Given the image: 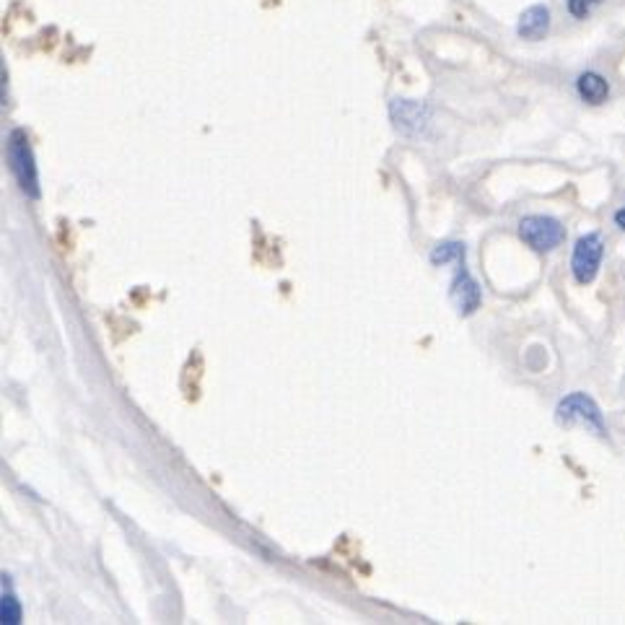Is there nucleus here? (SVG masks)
I'll return each instance as SVG.
<instances>
[{"instance_id": "obj_1", "label": "nucleus", "mask_w": 625, "mask_h": 625, "mask_svg": "<svg viewBox=\"0 0 625 625\" xmlns=\"http://www.w3.org/2000/svg\"><path fill=\"white\" fill-rule=\"evenodd\" d=\"M6 161L8 169H11L13 179L19 190L24 192L26 198L37 200L42 195L39 190V172H37V161H34V151L32 143H29V135L26 130L13 128L6 138Z\"/></svg>"}, {"instance_id": "obj_2", "label": "nucleus", "mask_w": 625, "mask_h": 625, "mask_svg": "<svg viewBox=\"0 0 625 625\" xmlns=\"http://www.w3.org/2000/svg\"><path fill=\"white\" fill-rule=\"evenodd\" d=\"M555 421L561 423V426H574V423H584L587 428H592L594 434L607 436V426H605V418H602V410L600 405L592 400L589 395L584 392H574V395L563 397L558 402V408H555Z\"/></svg>"}, {"instance_id": "obj_3", "label": "nucleus", "mask_w": 625, "mask_h": 625, "mask_svg": "<svg viewBox=\"0 0 625 625\" xmlns=\"http://www.w3.org/2000/svg\"><path fill=\"white\" fill-rule=\"evenodd\" d=\"M602 257H605V242H602L600 231L579 236V242L574 244V255H571V273L579 286H589L597 278Z\"/></svg>"}, {"instance_id": "obj_4", "label": "nucleus", "mask_w": 625, "mask_h": 625, "mask_svg": "<svg viewBox=\"0 0 625 625\" xmlns=\"http://www.w3.org/2000/svg\"><path fill=\"white\" fill-rule=\"evenodd\" d=\"M519 236L535 252H553L566 242V226L553 216H527L519 221Z\"/></svg>"}, {"instance_id": "obj_5", "label": "nucleus", "mask_w": 625, "mask_h": 625, "mask_svg": "<svg viewBox=\"0 0 625 625\" xmlns=\"http://www.w3.org/2000/svg\"><path fill=\"white\" fill-rule=\"evenodd\" d=\"M390 115L395 128L410 138L426 135L428 125H431V107L423 102H413V99H395L390 104Z\"/></svg>"}, {"instance_id": "obj_6", "label": "nucleus", "mask_w": 625, "mask_h": 625, "mask_svg": "<svg viewBox=\"0 0 625 625\" xmlns=\"http://www.w3.org/2000/svg\"><path fill=\"white\" fill-rule=\"evenodd\" d=\"M449 296H452L454 309H457L462 317L475 314L480 309V304H483V291H480L478 281L470 275V270L465 268V262H460V268H457L452 288H449Z\"/></svg>"}, {"instance_id": "obj_7", "label": "nucleus", "mask_w": 625, "mask_h": 625, "mask_svg": "<svg viewBox=\"0 0 625 625\" xmlns=\"http://www.w3.org/2000/svg\"><path fill=\"white\" fill-rule=\"evenodd\" d=\"M550 32V8L548 6H530L527 11L519 16L517 34L522 39H530V42H540V39L548 37Z\"/></svg>"}, {"instance_id": "obj_8", "label": "nucleus", "mask_w": 625, "mask_h": 625, "mask_svg": "<svg viewBox=\"0 0 625 625\" xmlns=\"http://www.w3.org/2000/svg\"><path fill=\"white\" fill-rule=\"evenodd\" d=\"M576 91H579L581 102L597 107V104L607 102V96H610V83H607V78L600 76V73L587 71L576 78Z\"/></svg>"}, {"instance_id": "obj_9", "label": "nucleus", "mask_w": 625, "mask_h": 625, "mask_svg": "<svg viewBox=\"0 0 625 625\" xmlns=\"http://www.w3.org/2000/svg\"><path fill=\"white\" fill-rule=\"evenodd\" d=\"M467 249L462 242H444V244H436L434 252H431V262L434 265H447V262H465Z\"/></svg>"}, {"instance_id": "obj_10", "label": "nucleus", "mask_w": 625, "mask_h": 625, "mask_svg": "<svg viewBox=\"0 0 625 625\" xmlns=\"http://www.w3.org/2000/svg\"><path fill=\"white\" fill-rule=\"evenodd\" d=\"M0 623H8V625H16L21 623V605L16 602L13 592L3 587V602H0Z\"/></svg>"}, {"instance_id": "obj_11", "label": "nucleus", "mask_w": 625, "mask_h": 625, "mask_svg": "<svg viewBox=\"0 0 625 625\" xmlns=\"http://www.w3.org/2000/svg\"><path fill=\"white\" fill-rule=\"evenodd\" d=\"M597 3H600V0H566V8L574 19H587Z\"/></svg>"}, {"instance_id": "obj_12", "label": "nucleus", "mask_w": 625, "mask_h": 625, "mask_svg": "<svg viewBox=\"0 0 625 625\" xmlns=\"http://www.w3.org/2000/svg\"><path fill=\"white\" fill-rule=\"evenodd\" d=\"M615 226H618L620 231H625V208L615 211Z\"/></svg>"}]
</instances>
